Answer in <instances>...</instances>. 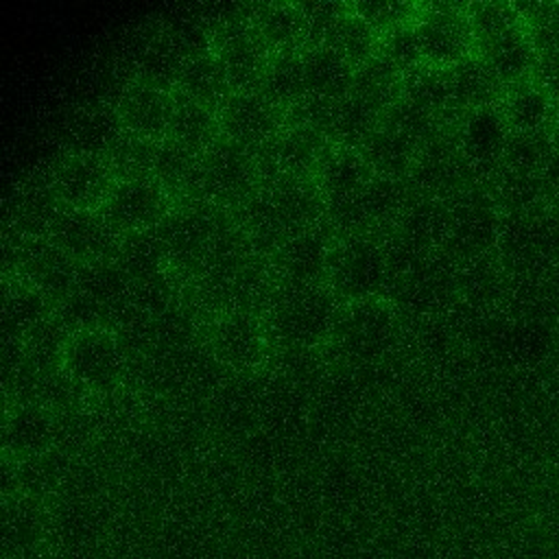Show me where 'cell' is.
I'll list each match as a JSON object with an SVG mask.
<instances>
[{
	"mask_svg": "<svg viewBox=\"0 0 559 559\" xmlns=\"http://www.w3.org/2000/svg\"><path fill=\"white\" fill-rule=\"evenodd\" d=\"M223 138L260 151L286 127V111L271 103L258 87L234 90L218 107Z\"/></svg>",
	"mask_w": 559,
	"mask_h": 559,
	"instance_id": "2e32d148",
	"label": "cell"
},
{
	"mask_svg": "<svg viewBox=\"0 0 559 559\" xmlns=\"http://www.w3.org/2000/svg\"><path fill=\"white\" fill-rule=\"evenodd\" d=\"M373 177L360 148L334 144L321 162L314 181L325 203L356 197Z\"/></svg>",
	"mask_w": 559,
	"mask_h": 559,
	"instance_id": "83f0119b",
	"label": "cell"
},
{
	"mask_svg": "<svg viewBox=\"0 0 559 559\" xmlns=\"http://www.w3.org/2000/svg\"><path fill=\"white\" fill-rule=\"evenodd\" d=\"M183 61H186L183 55L173 44L168 33L164 28H157V33L146 37L138 50V57H135L138 72L133 79L148 81L175 92V83Z\"/></svg>",
	"mask_w": 559,
	"mask_h": 559,
	"instance_id": "ab89813d",
	"label": "cell"
},
{
	"mask_svg": "<svg viewBox=\"0 0 559 559\" xmlns=\"http://www.w3.org/2000/svg\"><path fill=\"white\" fill-rule=\"evenodd\" d=\"M555 144L550 133H513L507 142L502 168L520 173H539Z\"/></svg>",
	"mask_w": 559,
	"mask_h": 559,
	"instance_id": "bcb514c9",
	"label": "cell"
},
{
	"mask_svg": "<svg viewBox=\"0 0 559 559\" xmlns=\"http://www.w3.org/2000/svg\"><path fill=\"white\" fill-rule=\"evenodd\" d=\"M166 138L197 155H203L223 138L218 109L177 96Z\"/></svg>",
	"mask_w": 559,
	"mask_h": 559,
	"instance_id": "d6a6232c",
	"label": "cell"
},
{
	"mask_svg": "<svg viewBox=\"0 0 559 559\" xmlns=\"http://www.w3.org/2000/svg\"><path fill=\"white\" fill-rule=\"evenodd\" d=\"M502 212L483 186H472L448 201L443 251L459 264L496 255Z\"/></svg>",
	"mask_w": 559,
	"mask_h": 559,
	"instance_id": "3957f363",
	"label": "cell"
},
{
	"mask_svg": "<svg viewBox=\"0 0 559 559\" xmlns=\"http://www.w3.org/2000/svg\"><path fill=\"white\" fill-rule=\"evenodd\" d=\"M448 79L456 116L472 109L500 105L507 92L478 55H472L448 68Z\"/></svg>",
	"mask_w": 559,
	"mask_h": 559,
	"instance_id": "f546056e",
	"label": "cell"
},
{
	"mask_svg": "<svg viewBox=\"0 0 559 559\" xmlns=\"http://www.w3.org/2000/svg\"><path fill=\"white\" fill-rule=\"evenodd\" d=\"M550 138H552V144L559 148V103H557L555 118H552V124H550Z\"/></svg>",
	"mask_w": 559,
	"mask_h": 559,
	"instance_id": "816d5d0a",
	"label": "cell"
},
{
	"mask_svg": "<svg viewBox=\"0 0 559 559\" xmlns=\"http://www.w3.org/2000/svg\"><path fill=\"white\" fill-rule=\"evenodd\" d=\"M454 142L461 155L476 173V183L489 190V183L502 168L511 127L500 105L465 111L454 120Z\"/></svg>",
	"mask_w": 559,
	"mask_h": 559,
	"instance_id": "7c38bea8",
	"label": "cell"
},
{
	"mask_svg": "<svg viewBox=\"0 0 559 559\" xmlns=\"http://www.w3.org/2000/svg\"><path fill=\"white\" fill-rule=\"evenodd\" d=\"M476 55L487 63L504 90L533 81L539 59L524 26L504 33L502 37L476 50Z\"/></svg>",
	"mask_w": 559,
	"mask_h": 559,
	"instance_id": "4316f807",
	"label": "cell"
},
{
	"mask_svg": "<svg viewBox=\"0 0 559 559\" xmlns=\"http://www.w3.org/2000/svg\"><path fill=\"white\" fill-rule=\"evenodd\" d=\"M114 260L127 273L131 284H142L170 271L157 229L120 236Z\"/></svg>",
	"mask_w": 559,
	"mask_h": 559,
	"instance_id": "8d00e7d4",
	"label": "cell"
},
{
	"mask_svg": "<svg viewBox=\"0 0 559 559\" xmlns=\"http://www.w3.org/2000/svg\"><path fill=\"white\" fill-rule=\"evenodd\" d=\"M223 212L225 207L210 201L175 203L157 227L168 269L190 273L192 277L203 269L214 247Z\"/></svg>",
	"mask_w": 559,
	"mask_h": 559,
	"instance_id": "5b68a950",
	"label": "cell"
},
{
	"mask_svg": "<svg viewBox=\"0 0 559 559\" xmlns=\"http://www.w3.org/2000/svg\"><path fill=\"white\" fill-rule=\"evenodd\" d=\"M402 96L443 120L456 118L448 70L443 68L424 63L417 70L408 72L402 79Z\"/></svg>",
	"mask_w": 559,
	"mask_h": 559,
	"instance_id": "f35d334b",
	"label": "cell"
},
{
	"mask_svg": "<svg viewBox=\"0 0 559 559\" xmlns=\"http://www.w3.org/2000/svg\"><path fill=\"white\" fill-rule=\"evenodd\" d=\"M539 179L548 199V207L559 203V148L555 146L539 170Z\"/></svg>",
	"mask_w": 559,
	"mask_h": 559,
	"instance_id": "f907efd6",
	"label": "cell"
},
{
	"mask_svg": "<svg viewBox=\"0 0 559 559\" xmlns=\"http://www.w3.org/2000/svg\"><path fill=\"white\" fill-rule=\"evenodd\" d=\"M513 7L537 55L559 52V2H515Z\"/></svg>",
	"mask_w": 559,
	"mask_h": 559,
	"instance_id": "ee69618b",
	"label": "cell"
},
{
	"mask_svg": "<svg viewBox=\"0 0 559 559\" xmlns=\"http://www.w3.org/2000/svg\"><path fill=\"white\" fill-rule=\"evenodd\" d=\"M378 55L391 63L402 76L424 66V55L419 46V37L415 31V22L393 26L380 35Z\"/></svg>",
	"mask_w": 559,
	"mask_h": 559,
	"instance_id": "f6af8a7d",
	"label": "cell"
},
{
	"mask_svg": "<svg viewBox=\"0 0 559 559\" xmlns=\"http://www.w3.org/2000/svg\"><path fill=\"white\" fill-rule=\"evenodd\" d=\"M63 205L59 203L50 179L37 177L20 183L9 203V223L13 236L48 238Z\"/></svg>",
	"mask_w": 559,
	"mask_h": 559,
	"instance_id": "7402d4cb",
	"label": "cell"
},
{
	"mask_svg": "<svg viewBox=\"0 0 559 559\" xmlns=\"http://www.w3.org/2000/svg\"><path fill=\"white\" fill-rule=\"evenodd\" d=\"M262 188L286 236L323 225L325 199L312 177H280Z\"/></svg>",
	"mask_w": 559,
	"mask_h": 559,
	"instance_id": "ffe728a7",
	"label": "cell"
},
{
	"mask_svg": "<svg viewBox=\"0 0 559 559\" xmlns=\"http://www.w3.org/2000/svg\"><path fill=\"white\" fill-rule=\"evenodd\" d=\"M533 81L555 100L559 103V52L539 55Z\"/></svg>",
	"mask_w": 559,
	"mask_h": 559,
	"instance_id": "681fc988",
	"label": "cell"
},
{
	"mask_svg": "<svg viewBox=\"0 0 559 559\" xmlns=\"http://www.w3.org/2000/svg\"><path fill=\"white\" fill-rule=\"evenodd\" d=\"M210 349L214 358L234 371H255L273 354V341L262 312L225 310L212 317Z\"/></svg>",
	"mask_w": 559,
	"mask_h": 559,
	"instance_id": "9c48e42d",
	"label": "cell"
},
{
	"mask_svg": "<svg viewBox=\"0 0 559 559\" xmlns=\"http://www.w3.org/2000/svg\"><path fill=\"white\" fill-rule=\"evenodd\" d=\"M175 103L177 94L173 90L131 79L120 90L114 107L127 135L157 142L168 135Z\"/></svg>",
	"mask_w": 559,
	"mask_h": 559,
	"instance_id": "ac0fdd59",
	"label": "cell"
},
{
	"mask_svg": "<svg viewBox=\"0 0 559 559\" xmlns=\"http://www.w3.org/2000/svg\"><path fill=\"white\" fill-rule=\"evenodd\" d=\"M201 181L205 201L236 210L262 188L255 151L221 138L201 155Z\"/></svg>",
	"mask_w": 559,
	"mask_h": 559,
	"instance_id": "ba28073f",
	"label": "cell"
},
{
	"mask_svg": "<svg viewBox=\"0 0 559 559\" xmlns=\"http://www.w3.org/2000/svg\"><path fill=\"white\" fill-rule=\"evenodd\" d=\"M212 52L229 74L234 90L258 87L264 66L271 57L255 28L249 22V11H227L212 33Z\"/></svg>",
	"mask_w": 559,
	"mask_h": 559,
	"instance_id": "4fadbf2b",
	"label": "cell"
},
{
	"mask_svg": "<svg viewBox=\"0 0 559 559\" xmlns=\"http://www.w3.org/2000/svg\"><path fill=\"white\" fill-rule=\"evenodd\" d=\"M402 79L404 76L376 52L371 59L356 66L352 92L365 96L386 111L402 96Z\"/></svg>",
	"mask_w": 559,
	"mask_h": 559,
	"instance_id": "b9f144b4",
	"label": "cell"
},
{
	"mask_svg": "<svg viewBox=\"0 0 559 559\" xmlns=\"http://www.w3.org/2000/svg\"><path fill=\"white\" fill-rule=\"evenodd\" d=\"M382 116L384 111L378 105L356 92H349L345 98L334 103L328 135L338 146L360 148L382 122Z\"/></svg>",
	"mask_w": 559,
	"mask_h": 559,
	"instance_id": "e575fe53",
	"label": "cell"
},
{
	"mask_svg": "<svg viewBox=\"0 0 559 559\" xmlns=\"http://www.w3.org/2000/svg\"><path fill=\"white\" fill-rule=\"evenodd\" d=\"M500 107L513 133H550L557 103L535 81H526L507 90Z\"/></svg>",
	"mask_w": 559,
	"mask_h": 559,
	"instance_id": "836d02e7",
	"label": "cell"
},
{
	"mask_svg": "<svg viewBox=\"0 0 559 559\" xmlns=\"http://www.w3.org/2000/svg\"><path fill=\"white\" fill-rule=\"evenodd\" d=\"M7 275L22 277L37 286L55 306L76 293L79 266L50 238L13 236L4 251Z\"/></svg>",
	"mask_w": 559,
	"mask_h": 559,
	"instance_id": "52a82bcc",
	"label": "cell"
},
{
	"mask_svg": "<svg viewBox=\"0 0 559 559\" xmlns=\"http://www.w3.org/2000/svg\"><path fill=\"white\" fill-rule=\"evenodd\" d=\"M400 312L382 299L343 304L330 345L354 362H371L389 354L397 341Z\"/></svg>",
	"mask_w": 559,
	"mask_h": 559,
	"instance_id": "277c9868",
	"label": "cell"
},
{
	"mask_svg": "<svg viewBox=\"0 0 559 559\" xmlns=\"http://www.w3.org/2000/svg\"><path fill=\"white\" fill-rule=\"evenodd\" d=\"M173 207V197L157 179L151 175H127L116 179L100 212L107 223L124 236L157 229Z\"/></svg>",
	"mask_w": 559,
	"mask_h": 559,
	"instance_id": "30bf717a",
	"label": "cell"
},
{
	"mask_svg": "<svg viewBox=\"0 0 559 559\" xmlns=\"http://www.w3.org/2000/svg\"><path fill=\"white\" fill-rule=\"evenodd\" d=\"M334 234L325 225L288 234L269 258L280 284H325Z\"/></svg>",
	"mask_w": 559,
	"mask_h": 559,
	"instance_id": "e0dca14e",
	"label": "cell"
},
{
	"mask_svg": "<svg viewBox=\"0 0 559 559\" xmlns=\"http://www.w3.org/2000/svg\"><path fill=\"white\" fill-rule=\"evenodd\" d=\"M306 92L312 98L336 103L354 90L356 66L328 44H308L301 50Z\"/></svg>",
	"mask_w": 559,
	"mask_h": 559,
	"instance_id": "d4e9b609",
	"label": "cell"
},
{
	"mask_svg": "<svg viewBox=\"0 0 559 559\" xmlns=\"http://www.w3.org/2000/svg\"><path fill=\"white\" fill-rule=\"evenodd\" d=\"M489 194L502 214H537L548 207L539 173L500 168L489 183Z\"/></svg>",
	"mask_w": 559,
	"mask_h": 559,
	"instance_id": "d590c367",
	"label": "cell"
},
{
	"mask_svg": "<svg viewBox=\"0 0 559 559\" xmlns=\"http://www.w3.org/2000/svg\"><path fill=\"white\" fill-rule=\"evenodd\" d=\"M334 142L319 129L306 124L286 122L282 133L255 151L262 186L280 179V177H312L317 175L321 162L330 153Z\"/></svg>",
	"mask_w": 559,
	"mask_h": 559,
	"instance_id": "5bb4252c",
	"label": "cell"
},
{
	"mask_svg": "<svg viewBox=\"0 0 559 559\" xmlns=\"http://www.w3.org/2000/svg\"><path fill=\"white\" fill-rule=\"evenodd\" d=\"M465 13L476 50L522 26L520 15L511 2H472L467 4Z\"/></svg>",
	"mask_w": 559,
	"mask_h": 559,
	"instance_id": "7bdbcfd3",
	"label": "cell"
},
{
	"mask_svg": "<svg viewBox=\"0 0 559 559\" xmlns=\"http://www.w3.org/2000/svg\"><path fill=\"white\" fill-rule=\"evenodd\" d=\"M341 306L328 284L297 286L277 282L262 312L273 349H319L330 345Z\"/></svg>",
	"mask_w": 559,
	"mask_h": 559,
	"instance_id": "6da1fadb",
	"label": "cell"
},
{
	"mask_svg": "<svg viewBox=\"0 0 559 559\" xmlns=\"http://www.w3.org/2000/svg\"><path fill=\"white\" fill-rule=\"evenodd\" d=\"M48 179L63 207L100 210L118 175L105 155L66 151L52 166Z\"/></svg>",
	"mask_w": 559,
	"mask_h": 559,
	"instance_id": "9a60e30c",
	"label": "cell"
},
{
	"mask_svg": "<svg viewBox=\"0 0 559 559\" xmlns=\"http://www.w3.org/2000/svg\"><path fill=\"white\" fill-rule=\"evenodd\" d=\"M360 151L373 175L408 179L419 155V144L395 127L380 122Z\"/></svg>",
	"mask_w": 559,
	"mask_h": 559,
	"instance_id": "1f68e13d",
	"label": "cell"
},
{
	"mask_svg": "<svg viewBox=\"0 0 559 559\" xmlns=\"http://www.w3.org/2000/svg\"><path fill=\"white\" fill-rule=\"evenodd\" d=\"M465 11L467 4L454 2L419 4L415 31L426 66L448 70L476 55V44Z\"/></svg>",
	"mask_w": 559,
	"mask_h": 559,
	"instance_id": "8fae6325",
	"label": "cell"
},
{
	"mask_svg": "<svg viewBox=\"0 0 559 559\" xmlns=\"http://www.w3.org/2000/svg\"><path fill=\"white\" fill-rule=\"evenodd\" d=\"M299 4L308 26V44H321L349 7V2H299Z\"/></svg>",
	"mask_w": 559,
	"mask_h": 559,
	"instance_id": "c3c4849f",
	"label": "cell"
},
{
	"mask_svg": "<svg viewBox=\"0 0 559 559\" xmlns=\"http://www.w3.org/2000/svg\"><path fill=\"white\" fill-rule=\"evenodd\" d=\"M249 22L271 55L299 52L308 46V26L299 2H264L249 11Z\"/></svg>",
	"mask_w": 559,
	"mask_h": 559,
	"instance_id": "484cf974",
	"label": "cell"
},
{
	"mask_svg": "<svg viewBox=\"0 0 559 559\" xmlns=\"http://www.w3.org/2000/svg\"><path fill=\"white\" fill-rule=\"evenodd\" d=\"M321 44L332 46L354 66H360L378 52L380 33L373 26H369L358 13H354L352 7H347V11L341 15V20L334 24V28Z\"/></svg>",
	"mask_w": 559,
	"mask_h": 559,
	"instance_id": "60d3db41",
	"label": "cell"
},
{
	"mask_svg": "<svg viewBox=\"0 0 559 559\" xmlns=\"http://www.w3.org/2000/svg\"><path fill=\"white\" fill-rule=\"evenodd\" d=\"M234 92L229 74L214 57V52H203L188 57L179 70L175 94L207 107L218 109L227 96Z\"/></svg>",
	"mask_w": 559,
	"mask_h": 559,
	"instance_id": "4dcf8cb0",
	"label": "cell"
},
{
	"mask_svg": "<svg viewBox=\"0 0 559 559\" xmlns=\"http://www.w3.org/2000/svg\"><path fill=\"white\" fill-rule=\"evenodd\" d=\"M55 437V417L48 406L17 400L4 419V448L17 461H31L46 452Z\"/></svg>",
	"mask_w": 559,
	"mask_h": 559,
	"instance_id": "cb8c5ba5",
	"label": "cell"
},
{
	"mask_svg": "<svg viewBox=\"0 0 559 559\" xmlns=\"http://www.w3.org/2000/svg\"><path fill=\"white\" fill-rule=\"evenodd\" d=\"M349 7L354 9V13H358L369 26H373L380 35L393 26L400 24H408L415 22L417 13H419V4H411V2H389V0H380V2H349Z\"/></svg>",
	"mask_w": 559,
	"mask_h": 559,
	"instance_id": "7dc6e473",
	"label": "cell"
},
{
	"mask_svg": "<svg viewBox=\"0 0 559 559\" xmlns=\"http://www.w3.org/2000/svg\"><path fill=\"white\" fill-rule=\"evenodd\" d=\"M151 177L173 197L175 203L205 201L201 181V155L164 138L155 142Z\"/></svg>",
	"mask_w": 559,
	"mask_h": 559,
	"instance_id": "603a6c76",
	"label": "cell"
},
{
	"mask_svg": "<svg viewBox=\"0 0 559 559\" xmlns=\"http://www.w3.org/2000/svg\"><path fill=\"white\" fill-rule=\"evenodd\" d=\"M57 314V306L31 282L7 275L2 288L4 343H24Z\"/></svg>",
	"mask_w": 559,
	"mask_h": 559,
	"instance_id": "44dd1931",
	"label": "cell"
},
{
	"mask_svg": "<svg viewBox=\"0 0 559 559\" xmlns=\"http://www.w3.org/2000/svg\"><path fill=\"white\" fill-rule=\"evenodd\" d=\"M258 90L284 111H288L297 103H301L308 96L301 50L271 55L264 66V72L260 76Z\"/></svg>",
	"mask_w": 559,
	"mask_h": 559,
	"instance_id": "74e56055",
	"label": "cell"
},
{
	"mask_svg": "<svg viewBox=\"0 0 559 559\" xmlns=\"http://www.w3.org/2000/svg\"><path fill=\"white\" fill-rule=\"evenodd\" d=\"M61 369L85 393H109L127 371L124 343L109 325L76 330L66 343Z\"/></svg>",
	"mask_w": 559,
	"mask_h": 559,
	"instance_id": "8992f818",
	"label": "cell"
},
{
	"mask_svg": "<svg viewBox=\"0 0 559 559\" xmlns=\"http://www.w3.org/2000/svg\"><path fill=\"white\" fill-rule=\"evenodd\" d=\"M48 238L76 264L114 258L120 242V234L107 223L100 210L70 207L61 210Z\"/></svg>",
	"mask_w": 559,
	"mask_h": 559,
	"instance_id": "d6986e66",
	"label": "cell"
},
{
	"mask_svg": "<svg viewBox=\"0 0 559 559\" xmlns=\"http://www.w3.org/2000/svg\"><path fill=\"white\" fill-rule=\"evenodd\" d=\"M124 135L114 105H92L81 109L68 124V153L109 157Z\"/></svg>",
	"mask_w": 559,
	"mask_h": 559,
	"instance_id": "f1b7e54d",
	"label": "cell"
},
{
	"mask_svg": "<svg viewBox=\"0 0 559 559\" xmlns=\"http://www.w3.org/2000/svg\"><path fill=\"white\" fill-rule=\"evenodd\" d=\"M391 280L393 269L384 236H334L325 284L341 304L382 299L391 288Z\"/></svg>",
	"mask_w": 559,
	"mask_h": 559,
	"instance_id": "7a4b0ae2",
	"label": "cell"
}]
</instances>
